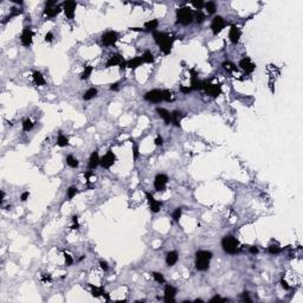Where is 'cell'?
<instances>
[{"instance_id": "9", "label": "cell", "mask_w": 303, "mask_h": 303, "mask_svg": "<svg viewBox=\"0 0 303 303\" xmlns=\"http://www.w3.org/2000/svg\"><path fill=\"white\" fill-rule=\"evenodd\" d=\"M145 100L148 102H152V103H160L161 101H163L162 90L154 89L148 91V92H146V95H145Z\"/></svg>"}, {"instance_id": "48", "label": "cell", "mask_w": 303, "mask_h": 303, "mask_svg": "<svg viewBox=\"0 0 303 303\" xmlns=\"http://www.w3.org/2000/svg\"><path fill=\"white\" fill-rule=\"evenodd\" d=\"M42 281L44 282V283H46V282H51V276L47 274H44V275H42Z\"/></svg>"}, {"instance_id": "13", "label": "cell", "mask_w": 303, "mask_h": 303, "mask_svg": "<svg viewBox=\"0 0 303 303\" xmlns=\"http://www.w3.org/2000/svg\"><path fill=\"white\" fill-rule=\"evenodd\" d=\"M32 39H33V32L31 31L30 27H25L22 30V36H20V42L24 46H30L32 44Z\"/></svg>"}, {"instance_id": "29", "label": "cell", "mask_w": 303, "mask_h": 303, "mask_svg": "<svg viewBox=\"0 0 303 303\" xmlns=\"http://www.w3.org/2000/svg\"><path fill=\"white\" fill-rule=\"evenodd\" d=\"M57 145H58L59 147L67 146V145H69V139H67V136H64L62 133H59V135H58V139H57Z\"/></svg>"}, {"instance_id": "40", "label": "cell", "mask_w": 303, "mask_h": 303, "mask_svg": "<svg viewBox=\"0 0 303 303\" xmlns=\"http://www.w3.org/2000/svg\"><path fill=\"white\" fill-rule=\"evenodd\" d=\"M191 4L193 5V7H196V11H200L202 7L205 6V4H204V1H202V0H199V1H198V0H194V1H192Z\"/></svg>"}, {"instance_id": "43", "label": "cell", "mask_w": 303, "mask_h": 303, "mask_svg": "<svg viewBox=\"0 0 303 303\" xmlns=\"http://www.w3.org/2000/svg\"><path fill=\"white\" fill-rule=\"evenodd\" d=\"M64 258H65V263H67V265H71V264L73 263V259L72 257L69 255V253L64 252Z\"/></svg>"}, {"instance_id": "20", "label": "cell", "mask_w": 303, "mask_h": 303, "mask_svg": "<svg viewBox=\"0 0 303 303\" xmlns=\"http://www.w3.org/2000/svg\"><path fill=\"white\" fill-rule=\"evenodd\" d=\"M100 156H98V152L95 151L91 153V155H90V159H89V168L90 169H95L98 165H100Z\"/></svg>"}, {"instance_id": "33", "label": "cell", "mask_w": 303, "mask_h": 303, "mask_svg": "<svg viewBox=\"0 0 303 303\" xmlns=\"http://www.w3.org/2000/svg\"><path fill=\"white\" fill-rule=\"evenodd\" d=\"M205 7H206V11H207L208 14H213L216 10H217V6L212 1H208L207 4H205Z\"/></svg>"}, {"instance_id": "16", "label": "cell", "mask_w": 303, "mask_h": 303, "mask_svg": "<svg viewBox=\"0 0 303 303\" xmlns=\"http://www.w3.org/2000/svg\"><path fill=\"white\" fill-rule=\"evenodd\" d=\"M241 30L237 27L236 25H232L230 31H229V38H230L231 43L232 44H237L239 42V39H241Z\"/></svg>"}, {"instance_id": "55", "label": "cell", "mask_w": 303, "mask_h": 303, "mask_svg": "<svg viewBox=\"0 0 303 303\" xmlns=\"http://www.w3.org/2000/svg\"><path fill=\"white\" fill-rule=\"evenodd\" d=\"M110 90H112V91H117V90H118V83H112V84L110 85Z\"/></svg>"}, {"instance_id": "26", "label": "cell", "mask_w": 303, "mask_h": 303, "mask_svg": "<svg viewBox=\"0 0 303 303\" xmlns=\"http://www.w3.org/2000/svg\"><path fill=\"white\" fill-rule=\"evenodd\" d=\"M141 57H142L143 63H147V64L154 63V56H153V53H152L151 51H145V53H143Z\"/></svg>"}, {"instance_id": "52", "label": "cell", "mask_w": 303, "mask_h": 303, "mask_svg": "<svg viewBox=\"0 0 303 303\" xmlns=\"http://www.w3.org/2000/svg\"><path fill=\"white\" fill-rule=\"evenodd\" d=\"M28 196H30V193L28 192H24L22 194V196H20V199H22V201H26L28 199Z\"/></svg>"}, {"instance_id": "35", "label": "cell", "mask_w": 303, "mask_h": 303, "mask_svg": "<svg viewBox=\"0 0 303 303\" xmlns=\"http://www.w3.org/2000/svg\"><path fill=\"white\" fill-rule=\"evenodd\" d=\"M223 67H224L225 70L231 71V72H233V71H238V69H237L236 65H235V64H232V63H230V62H224V63H223Z\"/></svg>"}, {"instance_id": "47", "label": "cell", "mask_w": 303, "mask_h": 303, "mask_svg": "<svg viewBox=\"0 0 303 303\" xmlns=\"http://www.w3.org/2000/svg\"><path fill=\"white\" fill-rule=\"evenodd\" d=\"M100 265H101L102 270H104V271H107L108 269H109V265H108L107 262H104V261H100Z\"/></svg>"}, {"instance_id": "24", "label": "cell", "mask_w": 303, "mask_h": 303, "mask_svg": "<svg viewBox=\"0 0 303 303\" xmlns=\"http://www.w3.org/2000/svg\"><path fill=\"white\" fill-rule=\"evenodd\" d=\"M181 114H182V112H178V110H174V112H172V123H173L175 127H180V120H181V117H182Z\"/></svg>"}, {"instance_id": "19", "label": "cell", "mask_w": 303, "mask_h": 303, "mask_svg": "<svg viewBox=\"0 0 303 303\" xmlns=\"http://www.w3.org/2000/svg\"><path fill=\"white\" fill-rule=\"evenodd\" d=\"M156 112L160 115V117L165 121V123L166 124L172 123V114L168 110H166L165 108H156Z\"/></svg>"}, {"instance_id": "25", "label": "cell", "mask_w": 303, "mask_h": 303, "mask_svg": "<svg viewBox=\"0 0 303 303\" xmlns=\"http://www.w3.org/2000/svg\"><path fill=\"white\" fill-rule=\"evenodd\" d=\"M96 95H97V89H96V88H90L89 90L85 91V94L83 95V98H84L85 101H90V100H92Z\"/></svg>"}, {"instance_id": "22", "label": "cell", "mask_w": 303, "mask_h": 303, "mask_svg": "<svg viewBox=\"0 0 303 303\" xmlns=\"http://www.w3.org/2000/svg\"><path fill=\"white\" fill-rule=\"evenodd\" d=\"M143 63L142 61V57H134L133 59H130L127 62V67H130V69H136L139 67Z\"/></svg>"}, {"instance_id": "4", "label": "cell", "mask_w": 303, "mask_h": 303, "mask_svg": "<svg viewBox=\"0 0 303 303\" xmlns=\"http://www.w3.org/2000/svg\"><path fill=\"white\" fill-rule=\"evenodd\" d=\"M176 18H178V22H180V24H182V25H190L194 20V13L187 6L180 7V8L176 10Z\"/></svg>"}, {"instance_id": "37", "label": "cell", "mask_w": 303, "mask_h": 303, "mask_svg": "<svg viewBox=\"0 0 303 303\" xmlns=\"http://www.w3.org/2000/svg\"><path fill=\"white\" fill-rule=\"evenodd\" d=\"M268 251H269L270 255H278L282 251V249L280 246H277V245H270L268 247Z\"/></svg>"}, {"instance_id": "10", "label": "cell", "mask_w": 303, "mask_h": 303, "mask_svg": "<svg viewBox=\"0 0 303 303\" xmlns=\"http://www.w3.org/2000/svg\"><path fill=\"white\" fill-rule=\"evenodd\" d=\"M168 182V176L165 174H157L154 179V187L157 192H162L166 190V186Z\"/></svg>"}, {"instance_id": "46", "label": "cell", "mask_w": 303, "mask_h": 303, "mask_svg": "<svg viewBox=\"0 0 303 303\" xmlns=\"http://www.w3.org/2000/svg\"><path fill=\"white\" fill-rule=\"evenodd\" d=\"M219 301H220V302H225L226 300H225V298H221L220 296H214L213 298L210 300V302H219Z\"/></svg>"}, {"instance_id": "54", "label": "cell", "mask_w": 303, "mask_h": 303, "mask_svg": "<svg viewBox=\"0 0 303 303\" xmlns=\"http://www.w3.org/2000/svg\"><path fill=\"white\" fill-rule=\"evenodd\" d=\"M281 284H282V286L286 289V290H289V289H290V286H288V283H286L284 280H281Z\"/></svg>"}, {"instance_id": "50", "label": "cell", "mask_w": 303, "mask_h": 303, "mask_svg": "<svg viewBox=\"0 0 303 303\" xmlns=\"http://www.w3.org/2000/svg\"><path fill=\"white\" fill-rule=\"evenodd\" d=\"M249 251H250V253H252V255H257L258 253V247L257 246H250V249H249Z\"/></svg>"}, {"instance_id": "45", "label": "cell", "mask_w": 303, "mask_h": 303, "mask_svg": "<svg viewBox=\"0 0 303 303\" xmlns=\"http://www.w3.org/2000/svg\"><path fill=\"white\" fill-rule=\"evenodd\" d=\"M133 154H134V156H133L134 161L137 160V157H139V149H137V147L135 146V145H133Z\"/></svg>"}, {"instance_id": "39", "label": "cell", "mask_w": 303, "mask_h": 303, "mask_svg": "<svg viewBox=\"0 0 303 303\" xmlns=\"http://www.w3.org/2000/svg\"><path fill=\"white\" fill-rule=\"evenodd\" d=\"M152 276H153V278H154L157 283H165V277H163L162 274H160V272H153Z\"/></svg>"}, {"instance_id": "12", "label": "cell", "mask_w": 303, "mask_h": 303, "mask_svg": "<svg viewBox=\"0 0 303 303\" xmlns=\"http://www.w3.org/2000/svg\"><path fill=\"white\" fill-rule=\"evenodd\" d=\"M76 7H77V4L75 1H65L63 4V11L65 13L67 18L69 19H73L75 17V12H76Z\"/></svg>"}, {"instance_id": "17", "label": "cell", "mask_w": 303, "mask_h": 303, "mask_svg": "<svg viewBox=\"0 0 303 303\" xmlns=\"http://www.w3.org/2000/svg\"><path fill=\"white\" fill-rule=\"evenodd\" d=\"M175 295H176V289L174 286H169V284L165 286V297H163L165 302H174Z\"/></svg>"}, {"instance_id": "23", "label": "cell", "mask_w": 303, "mask_h": 303, "mask_svg": "<svg viewBox=\"0 0 303 303\" xmlns=\"http://www.w3.org/2000/svg\"><path fill=\"white\" fill-rule=\"evenodd\" d=\"M32 78H33V82L37 85H45L44 76H43L42 72H39V71H34V72L32 73Z\"/></svg>"}, {"instance_id": "56", "label": "cell", "mask_w": 303, "mask_h": 303, "mask_svg": "<svg viewBox=\"0 0 303 303\" xmlns=\"http://www.w3.org/2000/svg\"><path fill=\"white\" fill-rule=\"evenodd\" d=\"M102 296L106 298L107 301H109V300H110V296H109V294H108V292H106V291L103 292V295H102Z\"/></svg>"}, {"instance_id": "2", "label": "cell", "mask_w": 303, "mask_h": 303, "mask_svg": "<svg viewBox=\"0 0 303 303\" xmlns=\"http://www.w3.org/2000/svg\"><path fill=\"white\" fill-rule=\"evenodd\" d=\"M212 259V252L207 250H199L196 253V268L199 271H206Z\"/></svg>"}, {"instance_id": "11", "label": "cell", "mask_w": 303, "mask_h": 303, "mask_svg": "<svg viewBox=\"0 0 303 303\" xmlns=\"http://www.w3.org/2000/svg\"><path fill=\"white\" fill-rule=\"evenodd\" d=\"M225 25H226V22H225L224 18L220 17V16L214 17L213 20H212V24H211V30H212L213 34H218L219 32H221L223 28L225 27Z\"/></svg>"}, {"instance_id": "32", "label": "cell", "mask_w": 303, "mask_h": 303, "mask_svg": "<svg viewBox=\"0 0 303 303\" xmlns=\"http://www.w3.org/2000/svg\"><path fill=\"white\" fill-rule=\"evenodd\" d=\"M159 26V22H157L156 19H152V20H149V22H145V28L146 30H155V28Z\"/></svg>"}, {"instance_id": "6", "label": "cell", "mask_w": 303, "mask_h": 303, "mask_svg": "<svg viewBox=\"0 0 303 303\" xmlns=\"http://www.w3.org/2000/svg\"><path fill=\"white\" fill-rule=\"evenodd\" d=\"M61 11H62V8L57 5L56 1H46L45 2L44 14L49 18H55L61 13Z\"/></svg>"}, {"instance_id": "44", "label": "cell", "mask_w": 303, "mask_h": 303, "mask_svg": "<svg viewBox=\"0 0 303 303\" xmlns=\"http://www.w3.org/2000/svg\"><path fill=\"white\" fill-rule=\"evenodd\" d=\"M180 91L182 92V94H190L192 91V88L191 87H185V85H180Z\"/></svg>"}, {"instance_id": "21", "label": "cell", "mask_w": 303, "mask_h": 303, "mask_svg": "<svg viewBox=\"0 0 303 303\" xmlns=\"http://www.w3.org/2000/svg\"><path fill=\"white\" fill-rule=\"evenodd\" d=\"M178 259H179V256H178L176 251H169L166 256V264L168 266H173L174 264L178 262Z\"/></svg>"}, {"instance_id": "42", "label": "cell", "mask_w": 303, "mask_h": 303, "mask_svg": "<svg viewBox=\"0 0 303 303\" xmlns=\"http://www.w3.org/2000/svg\"><path fill=\"white\" fill-rule=\"evenodd\" d=\"M181 214H182V210L180 207H178L175 211L173 212V214H172V217H173V219L175 220V221H179V219L181 218Z\"/></svg>"}, {"instance_id": "7", "label": "cell", "mask_w": 303, "mask_h": 303, "mask_svg": "<svg viewBox=\"0 0 303 303\" xmlns=\"http://www.w3.org/2000/svg\"><path fill=\"white\" fill-rule=\"evenodd\" d=\"M115 161H116V156H115V154L112 153V149H109V151H108L107 153H106V154L101 157V160H100V165H101L103 168L109 169L112 165L115 163Z\"/></svg>"}, {"instance_id": "31", "label": "cell", "mask_w": 303, "mask_h": 303, "mask_svg": "<svg viewBox=\"0 0 303 303\" xmlns=\"http://www.w3.org/2000/svg\"><path fill=\"white\" fill-rule=\"evenodd\" d=\"M34 127V123L30 120V118H25L22 121V130L24 132H30Z\"/></svg>"}, {"instance_id": "8", "label": "cell", "mask_w": 303, "mask_h": 303, "mask_svg": "<svg viewBox=\"0 0 303 303\" xmlns=\"http://www.w3.org/2000/svg\"><path fill=\"white\" fill-rule=\"evenodd\" d=\"M118 40V33L115 31H107L102 34V43L106 46H112Z\"/></svg>"}, {"instance_id": "53", "label": "cell", "mask_w": 303, "mask_h": 303, "mask_svg": "<svg viewBox=\"0 0 303 303\" xmlns=\"http://www.w3.org/2000/svg\"><path fill=\"white\" fill-rule=\"evenodd\" d=\"M243 300H244V301H247V302H251V298L249 297V292L247 291L243 292Z\"/></svg>"}, {"instance_id": "58", "label": "cell", "mask_w": 303, "mask_h": 303, "mask_svg": "<svg viewBox=\"0 0 303 303\" xmlns=\"http://www.w3.org/2000/svg\"><path fill=\"white\" fill-rule=\"evenodd\" d=\"M91 174H92V173H91V172H85L84 175H85V176H87V178H90V176H91Z\"/></svg>"}, {"instance_id": "34", "label": "cell", "mask_w": 303, "mask_h": 303, "mask_svg": "<svg viewBox=\"0 0 303 303\" xmlns=\"http://www.w3.org/2000/svg\"><path fill=\"white\" fill-rule=\"evenodd\" d=\"M194 20H196L198 24H201V22H205V14H204L201 11H196V13H194Z\"/></svg>"}, {"instance_id": "30", "label": "cell", "mask_w": 303, "mask_h": 303, "mask_svg": "<svg viewBox=\"0 0 303 303\" xmlns=\"http://www.w3.org/2000/svg\"><path fill=\"white\" fill-rule=\"evenodd\" d=\"M67 163L71 167V168H77L78 167V160L77 159H75V157L72 156V155H67Z\"/></svg>"}, {"instance_id": "27", "label": "cell", "mask_w": 303, "mask_h": 303, "mask_svg": "<svg viewBox=\"0 0 303 303\" xmlns=\"http://www.w3.org/2000/svg\"><path fill=\"white\" fill-rule=\"evenodd\" d=\"M89 286H90V288H91V295H92L94 297H100V296H102V295H103L104 290H103L102 288L94 286L92 284H89Z\"/></svg>"}, {"instance_id": "1", "label": "cell", "mask_w": 303, "mask_h": 303, "mask_svg": "<svg viewBox=\"0 0 303 303\" xmlns=\"http://www.w3.org/2000/svg\"><path fill=\"white\" fill-rule=\"evenodd\" d=\"M153 37H154L155 43L160 46V51H162L165 55H169L171 51H172V47H173L174 38H171L167 33L159 32V31H154Z\"/></svg>"}, {"instance_id": "49", "label": "cell", "mask_w": 303, "mask_h": 303, "mask_svg": "<svg viewBox=\"0 0 303 303\" xmlns=\"http://www.w3.org/2000/svg\"><path fill=\"white\" fill-rule=\"evenodd\" d=\"M154 142H155V145H156V146H162V145H163V139L161 137V136H157Z\"/></svg>"}, {"instance_id": "28", "label": "cell", "mask_w": 303, "mask_h": 303, "mask_svg": "<svg viewBox=\"0 0 303 303\" xmlns=\"http://www.w3.org/2000/svg\"><path fill=\"white\" fill-rule=\"evenodd\" d=\"M92 70H94V67H91V65H84V71L82 72V75H81V79H88L90 77V75L92 73Z\"/></svg>"}, {"instance_id": "18", "label": "cell", "mask_w": 303, "mask_h": 303, "mask_svg": "<svg viewBox=\"0 0 303 303\" xmlns=\"http://www.w3.org/2000/svg\"><path fill=\"white\" fill-rule=\"evenodd\" d=\"M123 57L121 56L120 53H114L112 56L109 57L107 62V67H116V65H120L121 63L123 62Z\"/></svg>"}, {"instance_id": "14", "label": "cell", "mask_w": 303, "mask_h": 303, "mask_svg": "<svg viewBox=\"0 0 303 303\" xmlns=\"http://www.w3.org/2000/svg\"><path fill=\"white\" fill-rule=\"evenodd\" d=\"M146 196H147L148 202H149V208H151V211L153 212V213H157V212L160 211V207H161L162 202L157 201L156 199L153 196V194H151L149 192H146Z\"/></svg>"}, {"instance_id": "38", "label": "cell", "mask_w": 303, "mask_h": 303, "mask_svg": "<svg viewBox=\"0 0 303 303\" xmlns=\"http://www.w3.org/2000/svg\"><path fill=\"white\" fill-rule=\"evenodd\" d=\"M173 94H172V91H169V90H162V97H163V101H167V102H171L172 100H173Z\"/></svg>"}, {"instance_id": "36", "label": "cell", "mask_w": 303, "mask_h": 303, "mask_svg": "<svg viewBox=\"0 0 303 303\" xmlns=\"http://www.w3.org/2000/svg\"><path fill=\"white\" fill-rule=\"evenodd\" d=\"M77 192H78L77 187H75V186L69 187V190H67V199H69V200H71L73 196L77 194Z\"/></svg>"}, {"instance_id": "15", "label": "cell", "mask_w": 303, "mask_h": 303, "mask_svg": "<svg viewBox=\"0 0 303 303\" xmlns=\"http://www.w3.org/2000/svg\"><path fill=\"white\" fill-rule=\"evenodd\" d=\"M239 67H241V69H243V70H244L246 73L253 72V71H255V69H256V65L251 62V59H250L249 57H245V58L241 59V62H239Z\"/></svg>"}, {"instance_id": "3", "label": "cell", "mask_w": 303, "mask_h": 303, "mask_svg": "<svg viewBox=\"0 0 303 303\" xmlns=\"http://www.w3.org/2000/svg\"><path fill=\"white\" fill-rule=\"evenodd\" d=\"M221 247L226 253L229 255H235L239 250V241L232 236H226L221 241Z\"/></svg>"}, {"instance_id": "51", "label": "cell", "mask_w": 303, "mask_h": 303, "mask_svg": "<svg viewBox=\"0 0 303 303\" xmlns=\"http://www.w3.org/2000/svg\"><path fill=\"white\" fill-rule=\"evenodd\" d=\"M52 39H53V34H52V32H47L46 36H45V42H51Z\"/></svg>"}, {"instance_id": "57", "label": "cell", "mask_w": 303, "mask_h": 303, "mask_svg": "<svg viewBox=\"0 0 303 303\" xmlns=\"http://www.w3.org/2000/svg\"><path fill=\"white\" fill-rule=\"evenodd\" d=\"M72 221H73V223H78V217H77V216H73Z\"/></svg>"}, {"instance_id": "41", "label": "cell", "mask_w": 303, "mask_h": 303, "mask_svg": "<svg viewBox=\"0 0 303 303\" xmlns=\"http://www.w3.org/2000/svg\"><path fill=\"white\" fill-rule=\"evenodd\" d=\"M20 13H22V11H20V10H17V8H12L11 14H10L8 17L6 18V20H5V22H2L5 24V22H8V20H11V19H12V18H13V17H16V16H18V14H20Z\"/></svg>"}, {"instance_id": "5", "label": "cell", "mask_w": 303, "mask_h": 303, "mask_svg": "<svg viewBox=\"0 0 303 303\" xmlns=\"http://www.w3.org/2000/svg\"><path fill=\"white\" fill-rule=\"evenodd\" d=\"M202 90H205L206 94L212 97H218L221 94L220 84H212L210 81H202Z\"/></svg>"}]
</instances>
